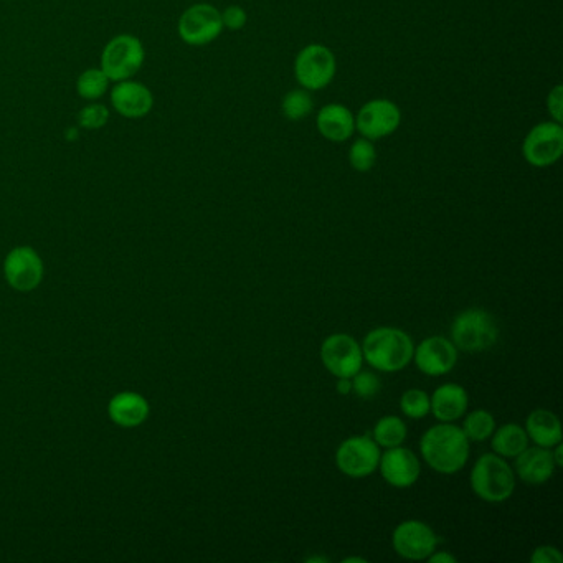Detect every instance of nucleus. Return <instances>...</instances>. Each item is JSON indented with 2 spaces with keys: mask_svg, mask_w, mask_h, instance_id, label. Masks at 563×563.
Returning <instances> with one entry per match:
<instances>
[{
  "mask_svg": "<svg viewBox=\"0 0 563 563\" xmlns=\"http://www.w3.org/2000/svg\"><path fill=\"white\" fill-rule=\"evenodd\" d=\"M423 459L436 473H458L469 458V440L459 426L440 423L425 431L420 443Z\"/></svg>",
  "mask_w": 563,
  "mask_h": 563,
  "instance_id": "obj_1",
  "label": "nucleus"
},
{
  "mask_svg": "<svg viewBox=\"0 0 563 563\" xmlns=\"http://www.w3.org/2000/svg\"><path fill=\"white\" fill-rule=\"evenodd\" d=\"M360 347L365 362L385 374L405 369L415 351L412 337L397 327H377L365 336Z\"/></svg>",
  "mask_w": 563,
  "mask_h": 563,
  "instance_id": "obj_2",
  "label": "nucleus"
},
{
  "mask_svg": "<svg viewBox=\"0 0 563 563\" xmlns=\"http://www.w3.org/2000/svg\"><path fill=\"white\" fill-rule=\"evenodd\" d=\"M469 483L479 499L499 504L514 494L516 474L502 456L483 455L474 463Z\"/></svg>",
  "mask_w": 563,
  "mask_h": 563,
  "instance_id": "obj_3",
  "label": "nucleus"
},
{
  "mask_svg": "<svg viewBox=\"0 0 563 563\" xmlns=\"http://www.w3.org/2000/svg\"><path fill=\"white\" fill-rule=\"evenodd\" d=\"M499 327L493 314L484 309H466L451 324V342L458 351L478 354L497 342Z\"/></svg>",
  "mask_w": 563,
  "mask_h": 563,
  "instance_id": "obj_4",
  "label": "nucleus"
},
{
  "mask_svg": "<svg viewBox=\"0 0 563 563\" xmlns=\"http://www.w3.org/2000/svg\"><path fill=\"white\" fill-rule=\"evenodd\" d=\"M146 60V50L141 40L134 35H118L106 43L101 53V70L109 81L131 80Z\"/></svg>",
  "mask_w": 563,
  "mask_h": 563,
  "instance_id": "obj_5",
  "label": "nucleus"
},
{
  "mask_svg": "<svg viewBox=\"0 0 563 563\" xmlns=\"http://www.w3.org/2000/svg\"><path fill=\"white\" fill-rule=\"evenodd\" d=\"M380 446L370 436H352L337 448L336 464L349 478H367L379 468Z\"/></svg>",
  "mask_w": 563,
  "mask_h": 563,
  "instance_id": "obj_6",
  "label": "nucleus"
},
{
  "mask_svg": "<svg viewBox=\"0 0 563 563\" xmlns=\"http://www.w3.org/2000/svg\"><path fill=\"white\" fill-rule=\"evenodd\" d=\"M337 63L334 53L324 45H308L299 52L294 62L296 80L306 90H322L336 76Z\"/></svg>",
  "mask_w": 563,
  "mask_h": 563,
  "instance_id": "obj_7",
  "label": "nucleus"
},
{
  "mask_svg": "<svg viewBox=\"0 0 563 563\" xmlns=\"http://www.w3.org/2000/svg\"><path fill=\"white\" fill-rule=\"evenodd\" d=\"M321 360L337 379H352L364 364L362 347L349 334H332L322 342Z\"/></svg>",
  "mask_w": 563,
  "mask_h": 563,
  "instance_id": "obj_8",
  "label": "nucleus"
},
{
  "mask_svg": "<svg viewBox=\"0 0 563 563\" xmlns=\"http://www.w3.org/2000/svg\"><path fill=\"white\" fill-rule=\"evenodd\" d=\"M223 32L222 14L213 5L195 4L180 15L179 35L187 45L204 47Z\"/></svg>",
  "mask_w": 563,
  "mask_h": 563,
  "instance_id": "obj_9",
  "label": "nucleus"
},
{
  "mask_svg": "<svg viewBox=\"0 0 563 563\" xmlns=\"http://www.w3.org/2000/svg\"><path fill=\"white\" fill-rule=\"evenodd\" d=\"M45 266L32 247H17L9 251L4 260L5 281L20 293H30L43 281Z\"/></svg>",
  "mask_w": 563,
  "mask_h": 563,
  "instance_id": "obj_10",
  "label": "nucleus"
},
{
  "mask_svg": "<svg viewBox=\"0 0 563 563\" xmlns=\"http://www.w3.org/2000/svg\"><path fill=\"white\" fill-rule=\"evenodd\" d=\"M522 152L530 166L549 167L563 152V128L560 123H540L530 129Z\"/></svg>",
  "mask_w": 563,
  "mask_h": 563,
  "instance_id": "obj_11",
  "label": "nucleus"
},
{
  "mask_svg": "<svg viewBox=\"0 0 563 563\" xmlns=\"http://www.w3.org/2000/svg\"><path fill=\"white\" fill-rule=\"evenodd\" d=\"M438 535L422 521H405L393 530V549L402 559L426 560L438 547Z\"/></svg>",
  "mask_w": 563,
  "mask_h": 563,
  "instance_id": "obj_12",
  "label": "nucleus"
},
{
  "mask_svg": "<svg viewBox=\"0 0 563 563\" xmlns=\"http://www.w3.org/2000/svg\"><path fill=\"white\" fill-rule=\"evenodd\" d=\"M402 114L395 103L388 100L369 101L360 108L355 118V128L364 138L375 141L384 139L397 131Z\"/></svg>",
  "mask_w": 563,
  "mask_h": 563,
  "instance_id": "obj_13",
  "label": "nucleus"
},
{
  "mask_svg": "<svg viewBox=\"0 0 563 563\" xmlns=\"http://www.w3.org/2000/svg\"><path fill=\"white\" fill-rule=\"evenodd\" d=\"M413 360L423 374L440 377L455 369L458 349L450 339L443 336L426 337L413 351Z\"/></svg>",
  "mask_w": 563,
  "mask_h": 563,
  "instance_id": "obj_14",
  "label": "nucleus"
},
{
  "mask_svg": "<svg viewBox=\"0 0 563 563\" xmlns=\"http://www.w3.org/2000/svg\"><path fill=\"white\" fill-rule=\"evenodd\" d=\"M382 478L390 486L398 489L410 488L420 478V461L418 456L402 445L388 448L384 455L380 456L379 463Z\"/></svg>",
  "mask_w": 563,
  "mask_h": 563,
  "instance_id": "obj_15",
  "label": "nucleus"
},
{
  "mask_svg": "<svg viewBox=\"0 0 563 563\" xmlns=\"http://www.w3.org/2000/svg\"><path fill=\"white\" fill-rule=\"evenodd\" d=\"M111 105L123 118H144L152 111L154 96L151 90L139 81H118L111 90Z\"/></svg>",
  "mask_w": 563,
  "mask_h": 563,
  "instance_id": "obj_16",
  "label": "nucleus"
},
{
  "mask_svg": "<svg viewBox=\"0 0 563 563\" xmlns=\"http://www.w3.org/2000/svg\"><path fill=\"white\" fill-rule=\"evenodd\" d=\"M555 466L552 450L534 446L522 451L521 455L516 456V473L524 483L530 486H540L547 483L554 476Z\"/></svg>",
  "mask_w": 563,
  "mask_h": 563,
  "instance_id": "obj_17",
  "label": "nucleus"
},
{
  "mask_svg": "<svg viewBox=\"0 0 563 563\" xmlns=\"http://www.w3.org/2000/svg\"><path fill=\"white\" fill-rule=\"evenodd\" d=\"M151 407L141 393H116L108 403V415L114 425L121 428H136L149 418Z\"/></svg>",
  "mask_w": 563,
  "mask_h": 563,
  "instance_id": "obj_18",
  "label": "nucleus"
},
{
  "mask_svg": "<svg viewBox=\"0 0 563 563\" xmlns=\"http://www.w3.org/2000/svg\"><path fill=\"white\" fill-rule=\"evenodd\" d=\"M468 402V393L461 385H441L431 395L430 412L438 422L453 423L466 413Z\"/></svg>",
  "mask_w": 563,
  "mask_h": 563,
  "instance_id": "obj_19",
  "label": "nucleus"
},
{
  "mask_svg": "<svg viewBox=\"0 0 563 563\" xmlns=\"http://www.w3.org/2000/svg\"><path fill=\"white\" fill-rule=\"evenodd\" d=\"M317 129L329 141H347L355 131V116L347 106L331 103L317 113Z\"/></svg>",
  "mask_w": 563,
  "mask_h": 563,
  "instance_id": "obj_20",
  "label": "nucleus"
},
{
  "mask_svg": "<svg viewBox=\"0 0 563 563\" xmlns=\"http://www.w3.org/2000/svg\"><path fill=\"white\" fill-rule=\"evenodd\" d=\"M526 433L535 445L552 450L562 443V425L555 413L549 410H534L527 417Z\"/></svg>",
  "mask_w": 563,
  "mask_h": 563,
  "instance_id": "obj_21",
  "label": "nucleus"
},
{
  "mask_svg": "<svg viewBox=\"0 0 563 563\" xmlns=\"http://www.w3.org/2000/svg\"><path fill=\"white\" fill-rule=\"evenodd\" d=\"M493 451L502 458H516L529 446V436L522 426L516 423H507L499 430H494Z\"/></svg>",
  "mask_w": 563,
  "mask_h": 563,
  "instance_id": "obj_22",
  "label": "nucleus"
},
{
  "mask_svg": "<svg viewBox=\"0 0 563 563\" xmlns=\"http://www.w3.org/2000/svg\"><path fill=\"white\" fill-rule=\"evenodd\" d=\"M372 435H374L377 445L388 450V448L403 445V441L407 440V425L402 418L388 415L375 423Z\"/></svg>",
  "mask_w": 563,
  "mask_h": 563,
  "instance_id": "obj_23",
  "label": "nucleus"
},
{
  "mask_svg": "<svg viewBox=\"0 0 563 563\" xmlns=\"http://www.w3.org/2000/svg\"><path fill=\"white\" fill-rule=\"evenodd\" d=\"M109 78L101 68H88L76 81V91L83 100L96 101L108 91Z\"/></svg>",
  "mask_w": 563,
  "mask_h": 563,
  "instance_id": "obj_24",
  "label": "nucleus"
},
{
  "mask_svg": "<svg viewBox=\"0 0 563 563\" xmlns=\"http://www.w3.org/2000/svg\"><path fill=\"white\" fill-rule=\"evenodd\" d=\"M461 430L464 431V435L468 436L469 441L488 440L496 430V420L486 410H474L464 420Z\"/></svg>",
  "mask_w": 563,
  "mask_h": 563,
  "instance_id": "obj_25",
  "label": "nucleus"
},
{
  "mask_svg": "<svg viewBox=\"0 0 563 563\" xmlns=\"http://www.w3.org/2000/svg\"><path fill=\"white\" fill-rule=\"evenodd\" d=\"M313 108V96L309 95L308 90L289 91L288 95L284 96L283 103H281V111L291 121H301V119L308 118Z\"/></svg>",
  "mask_w": 563,
  "mask_h": 563,
  "instance_id": "obj_26",
  "label": "nucleus"
},
{
  "mask_svg": "<svg viewBox=\"0 0 563 563\" xmlns=\"http://www.w3.org/2000/svg\"><path fill=\"white\" fill-rule=\"evenodd\" d=\"M400 410L412 420H422L430 413V397L420 388H410L400 398Z\"/></svg>",
  "mask_w": 563,
  "mask_h": 563,
  "instance_id": "obj_27",
  "label": "nucleus"
},
{
  "mask_svg": "<svg viewBox=\"0 0 563 563\" xmlns=\"http://www.w3.org/2000/svg\"><path fill=\"white\" fill-rule=\"evenodd\" d=\"M349 161L357 172H369L377 162V151L367 138L357 139L349 151Z\"/></svg>",
  "mask_w": 563,
  "mask_h": 563,
  "instance_id": "obj_28",
  "label": "nucleus"
},
{
  "mask_svg": "<svg viewBox=\"0 0 563 563\" xmlns=\"http://www.w3.org/2000/svg\"><path fill=\"white\" fill-rule=\"evenodd\" d=\"M351 380L352 390H354L355 395H359L360 398H365V400L374 398L380 392V387H382L379 377L372 374V372H362V370H359Z\"/></svg>",
  "mask_w": 563,
  "mask_h": 563,
  "instance_id": "obj_29",
  "label": "nucleus"
},
{
  "mask_svg": "<svg viewBox=\"0 0 563 563\" xmlns=\"http://www.w3.org/2000/svg\"><path fill=\"white\" fill-rule=\"evenodd\" d=\"M108 119V108L103 105H96V103L81 109L80 114H78V123H80L81 128L90 129V131L103 128L108 123Z\"/></svg>",
  "mask_w": 563,
  "mask_h": 563,
  "instance_id": "obj_30",
  "label": "nucleus"
},
{
  "mask_svg": "<svg viewBox=\"0 0 563 563\" xmlns=\"http://www.w3.org/2000/svg\"><path fill=\"white\" fill-rule=\"evenodd\" d=\"M247 12L240 5H230L222 12L223 29L242 30L247 25Z\"/></svg>",
  "mask_w": 563,
  "mask_h": 563,
  "instance_id": "obj_31",
  "label": "nucleus"
},
{
  "mask_svg": "<svg viewBox=\"0 0 563 563\" xmlns=\"http://www.w3.org/2000/svg\"><path fill=\"white\" fill-rule=\"evenodd\" d=\"M563 555L552 545H540L530 555V563H562Z\"/></svg>",
  "mask_w": 563,
  "mask_h": 563,
  "instance_id": "obj_32",
  "label": "nucleus"
},
{
  "mask_svg": "<svg viewBox=\"0 0 563 563\" xmlns=\"http://www.w3.org/2000/svg\"><path fill=\"white\" fill-rule=\"evenodd\" d=\"M562 86H555L554 90L550 91L547 106H549V113L554 118L555 123H562Z\"/></svg>",
  "mask_w": 563,
  "mask_h": 563,
  "instance_id": "obj_33",
  "label": "nucleus"
},
{
  "mask_svg": "<svg viewBox=\"0 0 563 563\" xmlns=\"http://www.w3.org/2000/svg\"><path fill=\"white\" fill-rule=\"evenodd\" d=\"M428 562L430 563H455L456 559L453 555L448 554V552H433V554L428 557Z\"/></svg>",
  "mask_w": 563,
  "mask_h": 563,
  "instance_id": "obj_34",
  "label": "nucleus"
},
{
  "mask_svg": "<svg viewBox=\"0 0 563 563\" xmlns=\"http://www.w3.org/2000/svg\"><path fill=\"white\" fill-rule=\"evenodd\" d=\"M337 392L342 393V395H347V393L352 392V380L351 379H339L337 380Z\"/></svg>",
  "mask_w": 563,
  "mask_h": 563,
  "instance_id": "obj_35",
  "label": "nucleus"
},
{
  "mask_svg": "<svg viewBox=\"0 0 563 563\" xmlns=\"http://www.w3.org/2000/svg\"><path fill=\"white\" fill-rule=\"evenodd\" d=\"M555 453H552V456H554V461H555V466H557V468H560V466H562L563 464V458H562V445H555Z\"/></svg>",
  "mask_w": 563,
  "mask_h": 563,
  "instance_id": "obj_36",
  "label": "nucleus"
},
{
  "mask_svg": "<svg viewBox=\"0 0 563 563\" xmlns=\"http://www.w3.org/2000/svg\"><path fill=\"white\" fill-rule=\"evenodd\" d=\"M344 562H360V563H365V562H367V560H365V559H357V557H351V559H346V560H344Z\"/></svg>",
  "mask_w": 563,
  "mask_h": 563,
  "instance_id": "obj_37",
  "label": "nucleus"
}]
</instances>
